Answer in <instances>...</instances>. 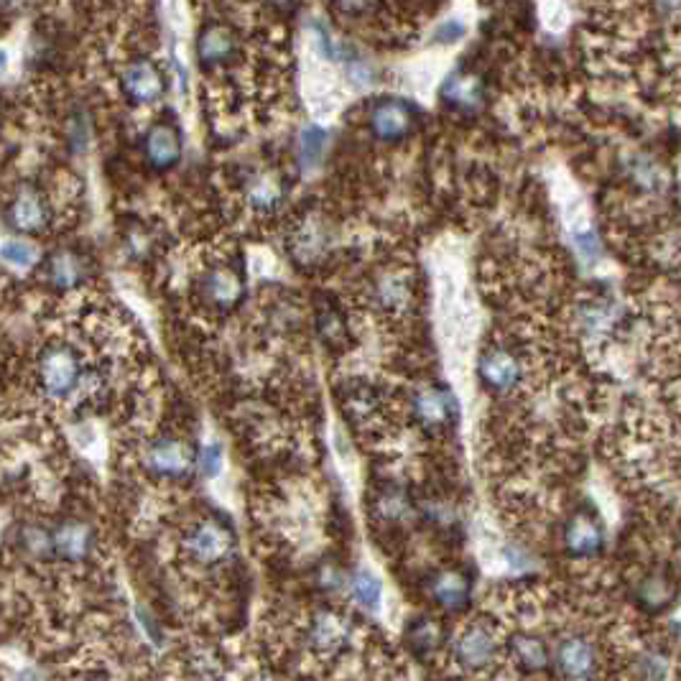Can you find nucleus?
Listing matches in <instances>:
<instances>
[{"instance_id":"f257e3e1","label":"nucleus","mask_w":681,"mask_h":681,"mask_svg":"<svg viewBox=\"0 0 681 681\" xmlns=\"http://www.w3.org/2000/svg\"><path fill=\"white\" fill-rule=\"evenodd\" d=\"M37 378L39 389L44 391L49 399L64 401L70 399L74 391H80L82 383H85V365H82L80 352L74 350L72 344L54 342L41 350Z\"/></svg>"},{"instance_id":"f03ea898","label":"nucleus","mask_w":681,"mask_h":681,"mask_svg":"<svg viewBox=\"0 0 681 681\" xmlns=\"http://www.w3.org/2000/svg\"><path fill=\"white\" fill-rule=\"evenodd\" d=\"M143 462H146V470L154 477L182 483L195 475V470L199 467V452L184 436H156L143 452Z\"/></svg>"},{"instance_id":"7ed1b4c3","label":"nucleus","mask_w":681,"mask_h":681,"mask_svg":"<svg viewBox=\"0 0 681 681\" xmlns=\"http://www.w3.org/2000/svg\"><path fill=\"white\" fill-rule=\"evenodd\" d=\"M184 554L197 567L213 569L235 554V532L223 518H202L184 536Z\"/></svg>"},{"instance_id":"20e7f679","label":"nucleus","mask_w":681,"mask_h":681,"mask_svg":"<svg viewBox=\"0 0 681 681\" xmlns=\"http://www.w3.org/2000/svg\"><path fill=\"white\" fill-rule=\"evenodd\" d=\"M411 416L426 434H444L457 424V399L447 385L426 383L411 396Z\"/></svg>"},{"instance_id":"39448f33","label":"nucleus","mask_w":681,"mask_h":681,"mask_svg":"<svg viewBox=\"0 0 681 681\" xmlns=\"http://www.w3.org/2000/svg\"><path fill=\"white\" fill-rule=\"evenodd\" d=\"M199 293L207 309H213L217 314H227L233 309L240 307L243 297H246V276L238 264H227L220 260L213 268H207V274L199 281Z\"/></svg>"},{"instance_id":"423d86ee","label":"nucleus","mask_w":681,"mask_h":681,"mask_svg":"<svg viewBox=\"0 0 681 681\" xmlns=\"http://www.w3.org/2000/svg\"><path fill=\"white\" fill-rule=\"evenodd\" d=\"M52 223V207L44 197V192L33 184H21L13 192L6 205V225L16 235H39Z\"/></svg>"},{"instance_id":"0eeeda50","label":"nucleus","mask_w":681,"mask_h":681,"mask_svg":"<svg viewBox=\"0 0 681 681\" xmlns=\"http://www.w3.org/2000/svg\"><path fill=\"white\" fill-rule=\"evenodd\" d=\"M332 246H334L332 227L317 215L305 217V220L293 227L289 238V254L293 258V264H299L301 268H314L319 264H324L327 256L332 254Z\"/></svg>"},{"instance_id":"6e6552de","label":"nucleus","mask_w":681,"mask_h":681,"mask_svg":"<svg viewBox=\"0 0 681 681\" xmlns=\"http://www.w3.org/2000/svg\"><path fill=\"white\" fill-rule=\"evenodd\" d=\"M368 128L373 138L383 143H401L409 138L416 128V111L406 100L399 97H383L370 107L368 113Z\"/></svg>"},{"instance_id":"1a4fd4ad","label":"nucleus","mask_w":681,"mask_h":681,"mask_svg":"<svg viewBox=\"0 0 681 681\" xmlns=\"http://www.w3.org/2000/svg\"><path fill=\"white\" fill-rule=\"evenodd\" d=\"M498 659V636L487 623H470L454 638V661L465 671H485Z\"/></svg>"},{"instance_id":"9d476101","label":"nucleus","mask_w":681,"mask_h":681,"mask_svg":"<svg viewBox=\"0 0 681 681\" xmlns=\"http://www.w3.org/2000/svg\"><path fill=\"white\" fill-rule=\"evenodd\" d=\"M426 597L444 612H462L473 597V575L465 567H442L426 579Z\"/></svg>"},{"instance_id":"9b49d317","label":"nucleus","mask_w":681,"mask_h":681,"mask_svg":"<svg viewBox=\"0 0 681 681\" xmlns=\"http://www.w3.org/2000/svg\"><path fill=\"white\" fill-rule=\"evenodd\" d=\"M44 283L56 293L80 289L87 279V258L74 248H56L39 264Z\"/></svg>"},{"instance_id":"f8f14e48","label":"nucleus","mask_w":681,"mask_h":681,"mask_svg":"<svg viewBox=\"0 0 681 681\" xmlns=\"http://www.w3.org/2000/svg\"><path fill=\"white\" fill-rule=\"evenodd\" d=\"M54 551L59 561L66 565H82L90 561L97 551V532L82 518H66L54 526Z\"/></svg>"},{"instance_id":"ddd939ff","label":"nucleus","mask_w":681,"mask_h":681,"mask_svg":"<svg viewBox=\"0 0 681 681\" xmlns=\"http://www.w3.org/2000/svg\"><path fill=\"white\" fill-rule=\"evenodd\" d=\"M477 375H481L485 391L510 393L524 381V363H520V358L508 348H491L481 355Z\"/></svg>"},{"instance_id":"4468645a","label":"nucleus","mask_w":681,"mask_h":681,"mask_svg":"<svg viewBox=\"0 0 681 681\" xmlns=\"http://www.w3.org/2000/svg\"><path fill=\"white\" fill-rule=\"evenodd\" d=\"M551 663L559 677L587 679L597 674V649L587 636L569 633L554 646Z\"/></svg>"},{"instance_id":"2eb2a0df","label":"nucleus","mask_w":681,"mask_h":681,"mask_svg":"<svg viewBox=\"0 0 681 681\" xmlns=\"http://www.w3.org/2000/svg\"><path fill=\"white\" fill-rule=\"evenodd\" d=\"M352 636L350 620L338 610H319L312 616L307 638L319 656H338L348 649Z\"/></svg>"},{"instance_id":"dca6fc26","label":"nucleus","mask_w":681,"mask_h":681,"mask_svg":"<svg viewBox=\"0 0 681 681\" xmlns=\"http://www.w3.org/2000/svg\"><path fill=\"white\" fill-rule=\"evenodd\" d=\"M164 74L148 59H136L123 70L121 87L133 105H154L164 95Z\"/></svg>"},{"instance_id":"f3484780","label":"nucleus","mask_w":681,"mask_h":681,"mask_svg":"<svg viewBox=\"0 0 681 681\" xmlns=\"http://www.w3.org/2000/svg\"><path fill=\"white\" fill-rule=\"evenodd\" d=\"M143 158L154 172H169L182 158V136L174 123H154L143 136Z\"/></svg>"},{"instance_id":"a211bd4d","label":"nucleus","mask_w":681,"mask_h":681,"mask_svg":"<svg viewBox=\"0 0 681 681\" xmlns=\"http://www.w3.org/2000/svg\"><path fill=\"white\" fill-rule=\"evenodd\" d=\"M561 541H565V549L571 559H592L600 554L605 544V534L600 520L590 513H577L571 516L565 526V534H561Z\"/></svg>"},{"instance_id":"6ab92c4d","label":"nucleus","mask_w":681,"mask_h":681,"mask_svg":"<svg viewBox=\"0 0 681 681\" xmlns=\"http://www.w3.org/2000/svg\"><path fill=\"white\" fill-rule=\"evenodd\" d=\"M370 513H373V518L378 520V524L401 526L414 516L416 506H414V501H411L406 487L399 483H385L378 487V491L373 493V498H370Z\"/></svg>"},{"instance_id":"aec40b11","label":"nucleus","mask_w":681,"mask_h":681,"mask_svg":"<svg viewBox=\"0 0 681 681\" xmlns=\"http://www.w3.org/2000/svg\"><path fill=\"white\" fill-rule=\"evenodd\" d=\"M238 54V37L225 23H209L199 31L197 37V59L202 66L213 70V66L230 64Z\"/></svg>"},{"instance_id":"412c9836","label":"nucleus","mask_w":681,"mask_h":681,"mask_svg":"<svg viewBox=\"0 0 681 681\" xmlns=\"http://www.w3.org/2000/svg\"><path fill=\"white\" fill-rule=\"evenodd\" d=\"M403 638H406L411 656H416L419 661H426L444 649V643H447V628H444L442 620L432 616H419L411 618V623L403 630Z\"/></svg>"},{"instance_id":"4be33fe9","label":"nucleus","mask_w":681,"mask_h":681,"mask_svg":"<svg viewBox=\"0 0 681 681\" xmlns=\"http://www.w3.org/2000/svg\"><path fill=\"white\" fill-rule=\"evenodd\" d=\"M442 100L452 111L460 113H475L483 107L485 87L483 82L470 72H454L442 85Z\"/></svg>"},{"instance_id":"5701e85b","label":"nucleus","mask_w":681,"mask_h":681,"mask_svg":"<svg viewBox=\"0 0 681 681\" xmlns=\"http://www.w3.org/2000/svg\"><path fill=\"white\" fill-rule=\"evenodd\" d=\"M314 327H317L319 340L324 342V348H330L334 352L348 348L350 324L338 301H332V299L319 301L314 309Z\"/></svg>"},{"instance_id":"b1692460","label":"nucleus","mask_w":681,"mask_h":681,"mask_svg":"<svg viewBox=\"0 0 681 681\" xmlns=\"http://www.w3.org/2000/svg\"><path fill=\"white\" fill-rule=\"evenodd\" d=\"M246 197L250 209H256V213H276L283 202V182L274 172L254 174L246 184Z\"/></svg>"},{"instance_id":"393cba45","label":"nucleus","mask_w":681,"mask_h":681,"mask_svg":"<svg viewBox=\"0 0 681 681\" xmlns=\"http://www.w3.org/2000/svg\"><path fill=\"white\" fill-rule=\"evenodd\" d=\"M510 659L516 667H520L528 674H536V671H544L551 663L549 646L544 643V638L534 633H518L513 636V641L508 643Z\"/></svg>"},{"instance_id":"a878e982","label":"nucleus","mask_w":681,"mask_h":681,"mask_svg":"<svg viewBox=\"0 0 681 681\" xmlns=\"http://www.w3.org/2000/svg\"><path fill=\"white\" fill-rule=\"evenodd\" d=\"M373 297H375L378 307H381L383 312L399 314L409 307V301H411V283L401 271L383 274L381 279L375 281Z\"/></svg>"},{"instance_id":"bb28decb","label":"nucleus","mask_w":681,"mask_h":681,"mask_svg":"<svg viewBox=\"0 0 681 681\" xmlns=\"http://www.w3.org/2000/svg\"><path fill=\"white\" fill-rule=\"evenodd\" d=\"M19 549L27 554L29 559H37V561L56 559L54 528H47V526H39V524L21 526L19 528Z\"/></svg>"},{"instance_id":"cd10ccee","label":"nucleus","mask_w":681,"mask_h":681,"mask_svg":"<svg viewBox=\"0 0 681 681\" xmlns=\"http://www.w3.org/2000/svg\"><path fill=\"white\" fill-rule=\"evenodd\" d=\"M381 406L378 393L370 385H358V389L348 391V399H342L344 419H350V424L368 426L375 419V411Z\"/></svg>"},{"instance_id":"c85d7f7f","label":"nucleus","mask_w":681,"mask_h":681,"mask_svg":"<svg viewBox=\"0 0 681 681\" xmlns=\"http://www.w3.org/2000/svg\"><path fill=\"white\" fill-rule=\"evenodd\" d=\"M350 587H352V597H355V602L360 605V608L368 612L381 610L383 587H381V579H378L373 571H368V569L355 571V577L350 579Z\"/></svg>"},{"instance_id":"c756f323","label":"nucleus","mask_w":681,"mask_h":681,"mask_svg":"<svg viewBox=\"0 0 681 681\" xmlns=\"http://www.w3.org/2000/svg\"><path fill=\"white\" fill-rule=\"evenodd\" d=\"M674 585L669 582L667 577H646L641 590H638V597H641V602L646 605L649 610H663L667 605L674 602Z\"/></svg>"},{"instance_id":"7c9ffc66","label":"nucleus","mask_w":681,"mask_h":681,"mask_svg":"<svg viewBox=\"0 0 681 681\" xmlns=\"http://www.w3.org/2000/svg\"><path fill=\"white\" fill-rule=\"evenodd\" d=\"M39 250L31 246L29 240H23V235H13V238L3 240V264L8 268H19V271H27V268L37 266Z\"/></svg>"},{"instance_id":"2f4dec72","label":"nucleus","mask_w":681,"mask_h":681,"mask_svg":"<svg viewBox=\"0 0 681 681\" xmlns=\"http://www.w3.org/2000/svg\"><path fill=\"white\" fill-rule=\"evenodd\" d=\"M324 131L317 128V125H312V128H307L305 133H301V143H299V158L301 164L307 166V169H312V166L319 164V158H322V151H324Z\"/></svg>"},{"instance_id":"473e14b6","label":"nucleus","mask_w":681,"mask_h":681,"mask_svg":"<svg viewBox=\"0 0 681 681\" xmlns=\"http://www.w3.org/2000/svg\"><path fill=\"white\" fill-rule=\"evenodd\" d=\"M125 248L133 258H146L154 250V233H148L143 225H131L125 230Z\"/></svg>"},{"instance_id":"72a5a7b5","label":"nucleus","mask_w":681,"mask_h":681,"mask_svg":"<svg viewBox=\"0 0 681 681\" xmlns=\"http://www.w3.org/2000/svg\"><path fill=\"white\" fill-rule=\"evenodd\" d=\"M220 470H223V447L213 442L199 452V473L205 477H217L220 475Z\"/></svg>"},{"instance_id":"f704fd0d","label":"nucleus","mask_w":681,"mask_h":681,"mask_svg":"<svg viewBox=\"0 0 681 681\" xmlns=\"http://www.w3.org/2000/svg\"><path fill=\"white\" fill-rule=\"evenodd\" d=\"M317 585L322 592L334 595L344 587V575L334 565H322L317 569Z\"/></svg>"},{"instance_id":"c9c22d12","label":"nucleus","mask_w":681,"mask_h":681,"mask_svg":"<svg viewBox=\"0 0 681 681\" xmlns=\"http://www.w3.org/2000/svg\"><path fill=\"white\" fill-rule=\"evenodd\" d=\"M340 13L350 16V19H365L378 8V0H332Z\"/></svg>"},{"instance_id":"e433bc0d","label":"nucleus","mask_w":681,"mask_h":681,"mask_svg":"<svg viewBox=\"0 0 681 681\" xmlns=\"http://www.w3.org/2000/svg\"><path fill=\"white\" fill-rule=\"evenodd\" d=\"M577 246H579V250H582V254L587 256V258H592V256H597V238L592 233H579L577 235Z\"/></svg>"},{"instance_id":"4c0bfd02","label":"nucleus","mask_w":681,"mask_h":681,"mask_svg":"<svg viewBox=\"0 0 681 681\" xmlns=\"http://www.w3.org/2000/svg\"><path fill=\"white\" fill-rule=\"evenodd\" d=\"M674 633L681 638V623H679V626H674Z\"/></svg>"},{"instance_id":"58836bf2","label":"nucleus","mask_w":681,"mask_h":681,"mask_svg":"<svg viewBox=\"0 0 681 681\" xmlns=\"http://www.w3.org/2000/svg\"><path fill=\"white\" fill-rule=\"evenodd\" d=\"M3 3H6V6H13V3H16V0H3Z\"/></svg>"},{"instance_id":"ea45409f","label":"nucleus","mask_w":681,"mask_h":681,"mask_svg":"<svg viewBox=\"0 0 681 681\" xmlns=\"http://www.w3.org/2000/svg\"><path fill=\"white\" fill-rule=\"evenodd\" d=\"M274 3H286V0H274Z\"/></svg>"}]
</instances>
